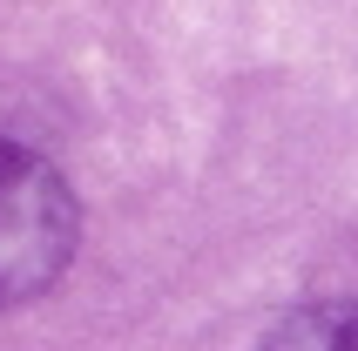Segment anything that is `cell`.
I'll return each instance as SVG.
<instances>
[{
    "instance_id": "cell-2",
    "label": "cell",
    "mask_w": 358,
    "mask_h": 351,
    "mask_svg": "<svg viewBox=\"0 0 358 351\" xmlns=\"http://www.w3.org/2000/svg\"><path fill=\"white\" fill-rule=\"evenodd\" d=\"M257 351H358V297H311L264 331Z\"/></svg>"
},
{
    "instance_id": "cell-1",
    "label": "cell",
    "mask_w": 358,
    "mask_h": 351,
    "mask_svg": "<svg viewBox=\"0 0 358 351\" xmlns=\"http://www.w3.org/2000/svg\"><path fill=\"white\" fill-rule=\"evenodd\" d=\"M81 243V203L61 169L27 142L0 136V311L55 291Z\"/></svg>"
}]
</instances>
